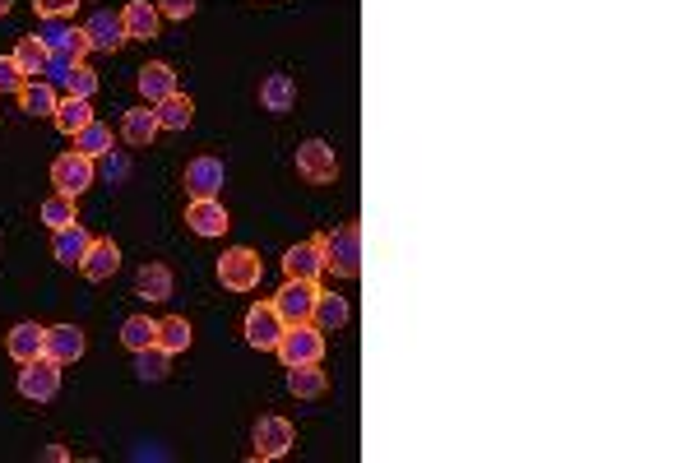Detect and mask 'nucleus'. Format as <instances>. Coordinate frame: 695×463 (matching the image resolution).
<instances>
[{"label":"nucleus","instance_id":"1","mask_svg":"<svg viewBox=\"0 0 695 463\" xmlns=\"http://www.w3.org/2000/svg\"><path fill=\"white\" fill-rule=\"evenodd\" d=\"M325 269H334L339 278L362 274V227L348 223L334 237H325Z\"/></svg>","mask_w":695,"mask_h":463},{"label":"nucleus","instance_id":"2","mask_svg":"<svg viewBox=\"0 0 695 463\" xmlns=\"http://www.w3.org/2000/svg\"><path fill=\"white\" fill-rule=\"evenodd\" d=\"M218 278H223V288L232 292H255L260 288V278H265V264L251 246H232L223 260H218Z\"/></svg>","mask_w":695,"mask_h":463},{"label":"nucleus","instance_id":"3","mask_svg":"<svg viewBox=\"0 0 695 463\" xmlns=\"http://www.w3.org/2000/svg\"><path fill=\"white\" fill-rule=\"evenodd\" d=\"M274 352L283 357V366L320 362V357H325V334H320L311 320H306V325H288V329H283V338H278Z\"/></svg>","mask_w":695,"mask_h":463},{"label":"nucleus","instance_id":"4","mask_svg":"<svg viewBox=\"0 0 695 463\" xmlns=\"http://www.w3.org/2000/svg\"><path fill=\"white\" fill-rule=\"evenodd\" d=\"M19 394L33 403H47L61 394V362H51L47 352H42L38 362H24V371H19Z\"/></svg>","mask_w":695,"mask_h":463},{"label":"nucleus","instance_id":"5","mask_svg":"<svg viewBox=\"0 0 695 463\" xmlns=\"http://www.w3.org/2000/svg\"><path fill=\"white\" fill-rule=\"evenodd\" d=\"M297 176H302L306 186H329L339 176V158H334V149H329L325 139H306L302 149H297Z\"/></svg>","mask_w":695,"mask_h":463},{"label":"nucleus","instance_id":"6","mask_svg":"<svg viewBox=\"0 0 695 463\" xmlns=\"http://www.w3.org/2000/svg\"><path fill=\"white\" fill-rule=\"evenodd\" d=\"M316 297H320L316 283L288 278V283L278 288V297H274V311L283 315V325H306V320H311V311H316Z\"/></svg>","mask_w":695,"mask_h":463},{"label":"nucleus","instance_id":"7","mask_svg":"<svg viewBox=\"0 0 695 463\" xmlns=\"http://www.w3.org/2000/svg\"><path fill=\"white\" fill-rule=\"evenodd\" d=\"M51 186L61 190V195H84V190L93 186V158L89 153H61L56 163H51Z\"/></svg>","mask_w":695,"mask_h":463},{"label":"nucleus","instance_id":"8","mask_svg":"<svg viewBox=\"0 0 695 463\" xmlns=\"http://www.w3.org/2000/svg\"><path fill=\"white\" fill-rule=\"evenodd\" d=\"M246 343H251V348H260V352H274L278 348V338H283V315L274 311V301H260V306H251V311H246Z\"/></svg>","mask_w":695,"mask_h":463},{"label":"nucleus","instance_id":"9","mask_svg":"<svg viewBox=\"0 0 695 463\" xmlns=\"http://www.w3.org/2000/svg\"><path fill=\"white\" fill-rule=\"evenodd\" d=\"M223 181H228V172H223V163L209 158V153H200V158L186 163V195L190 200H218Z\"/></svg>","mask_w":695,"mask_h":463},{"label":"nucleus","instance_id":"10","mask_svg":"<svg viewBox=\"0 0 695 463\" xmlns=\"http://www.w3.org/2000/svg\"><path fill=\"white\" fill-rule=\"evenodd\" d=\"M283 274H288V278H302V283H316V278L325 274V237L297 241V246L283 255Z\"/></svg>","mask_w":695,"mask_h":463},{"label":"nucleus","instance_id":"11","mask_svg":"<svg viewBox=\"0 0 695 463\" xmlns=\"http://www.w3.org/2000/svg\"><path fill=\"white\" fill-rule=\"evenodd\" d=\"M42 47H47V51H65V56H75V61L89 56V38H84V28H75L65 14H56V19L42 24Z\"/></svg>","mask_w":695,"mask_h":463},{"label":"nucleus","instance_id":"12","mask_svg":"<svg viewBox=\"0 0 695 463\" xmlns=\"http://www.w3.org/2000/svg\"><path fill=\"white\" fill-rule=\"evenodd\" d=\"M292 450V422L288 417H260L255 422V459H283Z\"/></svg>","mask_w":695,"mask_h":463},{"label":"nucleus","instance_id":"13","mask_svg":"<svg viewBox=\"0 0 695 463\" xmlns=\"http://www.w3.org/2000/svg\"><path fill=\"white\" fill-rule=\"evenodd\" d=\"M84 38H89V51H116L126 38V28H121V14L112 10H93V19L84 24Z\"/></svg>","mask_w":695,"mask_h":463},{"label":"nucleus","instance_id":"14","mask_svg":"<svg viewBox=\"0 0 695 463\" xmlns=\"http://www.w3.org/2000/svg\"><path fill=\"white\" fill-rule=\"evenodd\" d=\"M186 227L195 237H223V232H228V209L218 200H190Z\"/></svg>","mask_w":695,"mask_h":463},{"label":"nucleus","instance_id":"15","mask_svg":"<svg viewBox=\"0 0 695 463\" xmlns=\"http://www.w3.org/2000/svg\"><path fill=\"white\" fill-rule=\"evenodd\" d=\"M42 348H47V329L33 325V320H24V325H14L10 338H5V352H10L14 362L24 366V362H38Z\"/></svg>","mask_w":695,"mask_h":463},{"label":"nucleus","instance_id":"16","mask_svg":"<svg viewBox=\"0 0 695 463\" xmlns=\"http://www.w3.org/2000/svg\"><path fill=\"white\" fill-rule=\"evenodd\" d=\"M116 269H121V251H116V241H89V255L79 260V274L89 278V283H107Z\"/></svg>","mask_w":695,"mask_h":463},{"label":"nucleus","instance_id":"17","mask_svg":"<svg viewBox=\"0 0 695 463\" xmlns=\"http://www.w3.org/2000/svg\"><path fill=\"white\" fill-rule=\"evenodd\" d=\"M158 24H163V14H158V5H149V0H130L126 10H121V28H126V38L149 42V38H158Z\"/></svg>","mask_w":695,"mask_h":463},{"label":"nucleus","instance_id":"18","mask_svg":"<svg viewBox=\"0 0 695 463\" xmlns=\"http://www.w3.org/2000/svg\"><path fill=\"white\" fill-rule=\"evenodd\" d=\"M51 357V362H79L84 357V329H75V325H56V329H47V348H42Z\"/></svg>","mask_w":695,"mask_h":463},{"label":"nucleus","instance_id":"19","mask_svg":"<svg viewBox=\"0 0 695 463\" xmlns=\"http://www.w3.org/2000/svg\"><path fill=\"white\" fill-rule=\"evenodd\" d=\"M139 93H144V102H163L177 93V70L163 61H149L144 70H139Z\"/></svg>","mask_w":695,"mask_h":463},{"label":"nucleus","instance_id":"20","mask_svg":"<svg viewBox=\"0 0 695 463\" xmlns=\"http://www.w3.org/2000/svg\"><path fill=\"white\" fill-rule=\"evenodd\" d=\"M260 107L274 116H288L292 107H297V84H292V75H269L265 84H260Z\"/></svg>","mask_w":695,"mask_h":463},{"label":"nucleus","instance_id":"21","mask_svg":"<svg viewBox=\"0 0 695 463\" xmlns=\"http://www.w3.org/2000/svg\"><path fill=\"white\" fill-rule=\"evenodd\" d=\"M153 135H158V116H153L149 107H130V112L121 116V139H126L130 149H149Z\"/></svg>","mask_w":695,"mask_h":463},{"label":"nucleus","instance_id":"22","mask_svg":"<svg viewBox=\"0 0 695 463\" xmlns=\"http://www.w3.org/2000/svg\"><path fill=\"white\" fill-rule=\"evenodd\" d=\"M89 232H84V223H70V227H56V241H51V255L61 264H79L84 255H89Z\"/></svg>","mask_w":695,"mask_h":463},{"label":"nucleus","instance_id":"23","mask_svg":"<svg viewBox=\"0 0 695 463\" xmlns=\"http://www.w3.org/2000/svg\"><path fill=\"white\" fill-rule=\"evenodd\" d=\"M348 301L339 297V292H320L316 297V311H311V325L320 329V334H334V329H343L348 325Z\"/></svg>","mask_w":695,"mask_h":463},{"label":"nucleus","instance_id":"24","mask_svg":"<svg viewBox=\"0 0 695 463\" xmlns=\"http://www.w3.org/2000/svg\"><path fill=\"white\" fill-rule=\"evenodd\" d=\"M135 292L139 297H149V301H167L172 297V269H167V264H144V269H139L135 274Z\"/></svg>","mask_w":695,"mask_h":463},{"label":"nucleus","instance_id":"25","mask_svg":"<svg viewBox=\"0 0 695 463\" xmlns=\"http://www.w3.org/2000/svg\"><path fill=\"white\" fill-rule=\"evenodd\" d=\"M288 389L297 399H320L329 389V380L320 371V362H306V366H288Z\"/></svg>","mask_w":695,"mask_h":463},{"label":"nucleus","instance_id":"26","mask_svg":"<svg viewBox=\"0 0 695 463\" xmlns=\"http://www.w3.org/2000/svg\"><path fill=\"white\" fill-rule=\"evenodd\" d=\"M56 130H65V135H79V130L89 126L93 121V107H89V98H65V102H56Z\"/></svg>","mask_w":695,"mask_h":463},{"label":"nucleus","instance_id":"27","mask_svg":"<svg viewBox=\"0 0 695 463\" xmlns=\"http://www.w3.org/2000/svg\"><path fill=\"white\" fill-rule=\"evenodd\" d=\"M158 130H186L190 126V116H195V102L181 98V93H172V98L158 102Z\"/></svg>","mask_w":695,"mask_h":463},{"label":"nucleus","instance_id":"28","mask_svg":"<svg viewBox=\"0 0 695 463\" xmlns=\"http://www.w3.org/2000/svg\"><path fill=\"white\" fill-rule=\"evenodd\" d=\"M42 223L51 227V232H56V227H70V223H79V209H75V195H61V190H56V195H47V200H42Z\"/></svg>","mask_w":695,"mask_h":463},{"label":"nucleus","instance_id":"29","mask_svg":"<svg viewBox=\"0 0 695 463\" xmlns=\"http://www.w3.org/2000/svg\"><path fill=\"white\" fill-rule=\"evenodd\" d=\"M121 343H126L130 352L153 348V343H158V320H149V315H130L126 325H121Z\"/></svg>","mask_w":695,"mask_h":463},{"label":"nucleus","instance_id":"30","mask_svg":"<svg viewBox=\"0 0 695 463\" xmlns=\"http://www.w3.org/2000/svg\"><path fill=\"white\" fill-rule=\"evenodd\" d=\"M158 348L172 352V357L190 348V325H186V315H167V320H158Z\"/></svg>","mask_w":695,"mask_h":463},{"label":"nucleus","instance_id":"31","mask_svg":"<svg viewBox=\"0 0 695 463\" xmlns=\"http://www.w3.org/2000/svg\"><path fill=\"white\" fill-rule=\"evenodd\" d=\"M19 107L28 116H56V88L51 84H24L19 88Z\"/></svg>","mask_w":695,"mask_h":463},{"label":"nucleus","instance_id":"32","mask_svg":"<svg viewBox=\"0 0 695 463\" xmlns=\"http://www.w3.org/2000/svg\"><path fill=\"white\" fill-rule=\"evenodd\" d=\"M167 362H172V352H163L158 343H153V348H139L135 352V376L139 380H167Z\"/></svg>","mask_w":695,"mask_h":463},{"label":"nucleus","instance_id":"33","mask_svg":"<svg viewBox=\"0 0 695 463\" xmlns=\"http://www.w3.org/2000/svg\"><path fill=\"white\" fill-rule=\"evenodd\" d=\"M75 149L89 153V158H102V153H112V130L102 126V121H89V126L75 135Z\"/></svg>","mask_w":695,"mask_h":463},{"label":"nucleus","instance_id":"34","mask_svg":"<svg viewBox=\"0 0 695 463\" xmlns=\"http://www.w3.org/2000/svg\"><path fill=\"white\" fill-rule=\"evenodd\" d=\"M47 56H51V51L42 47V38H19V42H14V61H19L24 75H42Z\"/></svg>","mask_w":695,"mask_h":463},{"label":"nucleus","instance_id":"35","mask_svg":"<svg viewBox=\"0 0 695 463\" xmlns=\"http://www.w3.org/2000/svg\"><path fill=\"white\" fill-rule=\"evenodd\" d=\"M65 93H70V98H93V93H98V75H93L89 65L79 61L75 70L65 75Z\"/></svg>","mask_w":695,"mask_h":463},{"label":"nucleus","instance_id":"36","mask_svg":"<svg viewBox=\"0 0 695 463\" xmlns=\"http://www.w3.org/2000/svg\"><path fill=\"white\" fill-rule=\"evenodd\" d=\"M75 56H65V51H51V56H47V65H42V75H47V79H42V84H51V88H56V84H65V75H70V70H75Z\"/></svg>","mask_w":695,"mask_h":463},{"label":"nucleus","instance_id":"37","mask_svg":"<svg viewBox=\"0 0 695 463\" xmlns=\"http://www.w3.org/2000/svg\"><path fill=\"white\" fill-rule=\"evenodd\" d=\"M24 84H28V75L19 70V61H14V56H0V93H19Z\"/></svg>","mask_w":695,"mask_h":463},{"label":"nucleus","instance_id":"38","mask_svg":"<svg viewBox=\"0 0 695 463\" xmlns=\"http://www.w3.org/2000/svg\"><path fill=\"white\" fill-rule=\"evenodd\" d=\"M158 14H163V19H177V24H186L190 14H195V0H163V5H158Z\"/></svg>","mask_w":695,"mask_h":463},{"label":"nucleus","instance_id":"39","mask_svg":"<svg viewBox=\"0 0 695 463\" xmlns=\"http://www.w3.org/2000/svg\"><path fill=\"white\" fill-rule=\"evenodd\" d=\"M33 10H38L42 19H56V14H70V10H75V0H33Z\"/></svg>","mask_w":695,"mask_h":463},{"label":"nucleus","instance_id":"40","mask_svg":"<svg viewBox=\"0 0 695 463\" xmlns=\"http://www.w3.org/2000/svg\"><path fill=\"white\" fill-rule=\"evenodd\" d=\"M102 158H107V176L112 181H126V158H112V153H102Z\"/></svg>","mask_w":695,"mask_h":463},{"label":"nucleus","instance_id":"41","mask_svg":"<svg viewBox=\"0 0 695 463\" xmlns=\"http://www.w3.org/2000/svg\"><path fill=\"white\" fill-rule=\"evenodd\" d=\"M5 14H10V0H0V19H5Z\"/></svg>","mask_w":695,"mask_h":463}]
</instances>
